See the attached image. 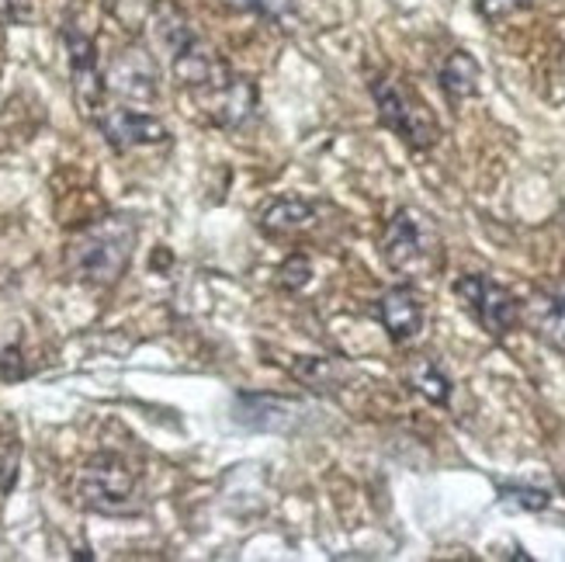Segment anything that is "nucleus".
<instances>
[{"label":"nucleus","instance_id":"nucleus-1","mask_svg":"<svg viewBox=\"0 0 565 562\" xmlns=\"http://www.w3.org/2000/svg\"><path fill=\"white\" fill-rule=\"evenodd\" d=\"M139 243V219L129 212H105L81 226L66 243V272L90 288H111L126 278Z\"/></svg>","mask_w":565,"mask_h":562},{"label":"nucleus","instance_id":"nucleus-2","mask_svg":"<svg viewBox=\"0 0 565 562\" xmlns=\"http://www.w3.org/2000/svg\"><path fill=\"white\" fill-rule=\"evenodd\" d=\"M382 257L406 282L434 278L440 272V261H445V240L424 209L403 205L392 212L382 230Z\"/></svg>","mask_w":565,"mask_h":562},{"label":"nucleus","instance_id":"nucleus-3","mask_svg":"<svg viewBox=\"0 0 565 562\" xmlns=\"http://www.w3.org/2000/svg\"><path fill=\"white\" fill-rule=\"evenodd\" d=\"M77 500L102 518H139L146 510L142 483L126 455L94 452L77 479Z\"/></svg>","mask_w":565,"mask_h":562},{"label":"nucleus","instance_id":"nucleus-4","mask_svg":"<svg viewBox=\"0 0 565 562\" xmlns=\"http://www.w3.org/2000/svg\"><path fill=\"white\" fill-rule=\"evenodd\" d=\"M372 102L379 112V126L396 136L406 150L424 153L440 139V121L434 108L420 97V91L396 81V77H375L372 84Z\"/></svg>","mask_w":565,"mask_h":562},{"label":"nucleus","instance_id":"nucleus-5","mask_svg":"<svg viewBox=\"0 0 565 562\" xmlns=\"http://www.w3.org/2000/svg\"><path fill=\"white\" fill-rule=\"evenodd\" d=\"M455 299L479 324V330L493 340H503L521 327V306L524 303L513 296L503 282L489 278V275H479V272L461 275L455 282Z\"/></svg>","mask_w":565,"mask_h":562},{"label":"nucleus","instance_id":"nucleus-6","mask_svg":"<svg viewBox=\"0 0 565 562\" xmlns=\"http://www.w3.org/2000/svg\"><path fill=\"white\" fill-rule=\"evenodd\" d=\"M105 87L121 105H153L160 97V63L146 45L129 42L105 66Z\"/></svg>","mask_w":565,"mask_h":562},{"label":"nucleus","instance_id":"nucleus-7","mask_svg":"<svg viewBox=\"0 0 565 562\" xmlns=\"http://www.w3.org/2000/svg\"><path fill=\"white\" fill-rule=\"evenodd\" d=\"M63 42H66V63H70V87H73V102H77L81 115H87L90 121L97 118L108 102V87H105V70L102 60H97V42L81 32L77 24H66L63 29Z\"/></svg>","mask_w":565,"mask_h":562},{"label":"nucleus","instance_id":"nucleus-8","mask_svg":"<svg viewBox=\"0 0 565 562\" xmlns=\"http://www.w3.org/2000/svg\"><path fill=\"white\" fill-rule=\"evenodd\" d=\"M94 126L115 153H132V150H142V146H157L170 139L167 126L157 115L139 112L132 105H105L97 112Z\"/></svg>","mask_w":565,"mask_h":562},{"label":"nucleus","instance_id":"nucleus-9","mask_svg":"<svg viewBox=\"0 0 565 562\" xmlns=\"http://www.w3.org/2000/svg\"><path fill=\"white\" fill-rule=\"evenodd\" d=\"M191 105L199 108L212 126L233 132V129H243L257 115V84L250 77L233 73L230 81L215 84L212 91H205L199 97H191Z\"/></svg>","mask_w":565,"mask_h":562},{"label":"nucleus","instance_id":"nucleus-10","mask_svg":"<svg viewBox=\"0 0 565 562\" xmlns=\"http://www.w3.org/2000/svg\"><path fill=\"white\" fill-rule=\"evenodd\" d=\"M375 316L385 330V337L392 344H409V340L424 330V320H427V309H424V296L416 291L409 282L403 285H392L385 288L379 303H375Z\"/></svg>","mask_w":565,"mask_h":562},{"label":"nucleus","instance_id":"nucleus-11","mask_svg":"<svg viewBox=\"0 0 565 562\" xmlns=\"http://www.w3.org/2000/svg\"><path fill=\"white\" fill-rule=\"evenodd\" d=\"M521 324H527V330L542 340L548 351L565 354V282L537 288L521 306Z\"/></svg>","mask_w":565,"mask_h":562},{"label":"nucleus","instance_id":"nucleus-12","mask_svg":"<svg viewBox=\"0 0 565 562\" xmlns=\"http://www.w3.org/2000/svg\"><path fill=\"white\" fill-rule=\"evenodd\" d=\"M316 223V205L309 199H271L260 212H257V230L267 240H288V236H299Z\"/></svg>","mask_w":565,"mask_h":562},{"label":"nucleus","instance_id":"nucleus-13","mask_svg":"<svg viewBox=\"0 0 565 562\" xmlns=\"http://www.w3.org/2000/svg\"><path fill=\"white\" fill-rule=\"evenodd\" d=\"M299 406L281 400V396H254V393H239L233 406V421L254 431H285Z\"/></svg>","mask_w":565,"mask_h":562},{"label":"nucleus","instance_id":"nucleus-14","mask_svg":"<svg viewBox=\"0 0 565 562\" xmlns=\"http://www.w3.org/2000/svg\"><path fill=\"white\" fill-rule=\"evenodd\" d=\"M479 81H482V66L472 53H465V49H455V53L440 63V73H437V87L451 105H461V102H469V97H476Z\"/></svg>","mask_w":565,"mask_h":562},{"label":"nucleus","instance_id":"nucleus-15","mask_svg":"<svg viewBox=\"0 0 565 562\" xmlns=\"http://www.w3.org/2000/svg\"><path fill=\"white\" fill-rule=\"evenodd\" d=\"M403 375H406V382H409L427 403H434V406H448V403H451L455 382H451V375H448L445 369H440V364H437L430 354H413V358L406 361Z\"/></svg>","mask_w":565,"mask_h":562},{"label":"nucleus","instance_id":"nucleus-16","mask_svg":"<svg viewBox=\"0 0 565 562\" xmlns=\"http://www.w3.org/2000/svg\"><path fill=\"white\" fill-rule=\"evenodd\" d=\"M291 375L299 379V382H306L312 393H319V396H337V389L343 385V375H348V369H343V364L333 361V358L302 354V358H295Z\"/></svg>","mask_w":565,"mask_h":562},{"label":"nucleus","instance_id":"nucleus-17","mask_svg":"<svg viewBox=\"0 0 565 562\" xmlns=\"http://www.w3.org/2000/svg\"><path fill=\"white\" fill-rule=\"evenodd\" d=\"M29 358H24V333L18 320H0V382L29 379Z\"/></svg>","mask_w":565,"mask_h":562},{"label":"nucleus","instance_id":"nucleus-18","mask_svg":"<svg viewBox=\"0 0 565 562\" xmlns=\"http://www.w3.org/2000/svg\"><path fill=\"white\" fill-rule=\"evenodd\" d=\"M497 500L507 510H527V515H542L552 507V490L531 483H497Z\"/></svg>","mask_w":565,"mask_h":562},{"label":"nucleus","instance_id":"nucleus-19","mask_svg":"<svg viewBox=\"0 0 565 562\" xmlns=\"http://www.w3.org/2000/svg\"><path fill=\"white\" fill-rule=\"evenodd\" d=\"M223 4L239 14H257L271 24H281L295 14V0H223Z\"/></svg>","mask_w":565,"mask_h":562},{"label":"nucleus","instance_id":"nucleus-20","mask_svg":"<svg viewBox=\"0 0 565 562\" xmlns=\"http://www.w3.org/2000/svg\"><path fill=\"white\" fill-rule=\"evenodd\" d=\"M312 282V261L306 254H288L278 267V285L285 291H302Z\"/></svg>","mask_w":565,"mask_h":562},{"label":"nucleus","instance_id":"nucleus-21","mask_svg":"<svg viewBox=\"0 0 565 562\" xmlns=\"http://www.w3.org/2000/svg\"><path fill=\"white\" fill-rule=\"evenodd\" d=\"M524 8H531V0H476V11L482 21H503Z\"/></svg>","mask_w":565,"mask_h":562},{"label":"nucleus","instance_id":"nucleus-22","mask_svg":"<svg viewBox=\"0 0 565 562\" xmlns=\"http://www.w3.org/2000/svg\"><path fill=\"white\" fill-rule=\"evenodd\" d=\"M0 11H4V18L11 24L29 21V0H0Z\"/></svg>","mask_w":565,"mask_h":562},{"label":"nucleus","instance_id":"nucleus-23","mask_svg":"<svg viewBox=\"0 0 565 562\" xmlns=\"http://www.w3.org/2000/svg\"><path fill=\"white\" fill-rule=\"evenodd\" d=\"M4 21H8V18H4V11H0V24H4Z\"/></svg>","mask_w":565,"mask_h":562}]
</instances>
